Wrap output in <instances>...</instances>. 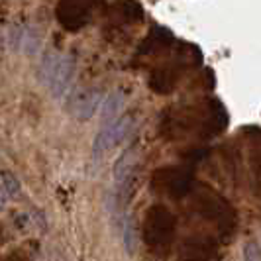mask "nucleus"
Instances as JSON below:
<instances>
[{"instance_id":"nucleus-2","label":"nucleus","mask_w":261,"mask_h":261,"mask_svg":"<svg viewBox=\"0 0 261 261\" xmlns=\"http://www.w3.org/2000/svg\"><path fill=\"white\" fill-rule=\"evenodd\" d=\"M198 214H202L218 230V234L224 236V238L234 234V210L230 208L222 198H218V196H202L198 200Z\"/></svg>"},{"instance_id":"nucleus-1","label":"nucleus","mask_w":261,"mask_h":261,"mask_svg":"<svg viewBox=\"0 0 261 261\" xmlns=\"http://www.w3.org/2000/svg\"><path fill=\"white\" fill-rule=\"evenodd\" d=\"M175 238V218L169 210L161 204L151 206L144 220V242L157 255L169 253L171 244Z\"/></svg>"},{"instance_id":"nucleus-12","label":"nucleus","mask_w":261,"mask_h":261,"mask_svg":"<svg viewBox=\"0 0 261 261\" xmlns=\"http://www.w3.org/2000/svg\"><path fill=\"white\" fill-rule=\"evenodd\" d=\"M122 242H124V249L128 255H134L138 249V228L134 224V218H126L124 228H122Z\"/></svg>"},{"instance_id":"nucleus-11","label":"nucleus","mask_w":261,"mask_h":261,"mask_svg":"<svg viewBox=\"0 0 261 261\" xmlns=\"http://www.w3.org/2000/svg\"><path fill=\"white\" fill-rule=\"evenodd\" d=\"M20 49H24L28 55H36V53L41 49V36H39V32L34 26L24 28Z\"/></svg>"},{"instance_id":"nucleus-3","label":"nucleus","mask_w":261,"mask_h":261,"mask_svg":"<svg viewBox=\"0 0 261 261\" xmlns=\"http://www.w3.org/2000/svg\"><path fill=\"white\" fill-rule=\"evenodd\" d=\"M130 128H132V118L128 116L118 118L116 122H112L108 126H102L100 132L96 134V138H94V144H92V159L98 161L108 149H112L114 145L120 144L126 138V134L130 132Z\"/></svg>"},{"instance_id":"nucleus-7","label":"nucleus","mask_w":261,"mask_h":261,"mask_svg":"<svg viewBox=\"0 0 261 261\" xmlns=\"http://www.w3.org/2000/svg\"><path fill=\"white\" fill-rule=\"evenodd\" d=\"M102 98L105 94L98 89H92V91H87L83 94L77 96V102L73 106V116L79 118V120H89L96 114V110L102 105Z\"/></svg>"},{"instance_id":"nucleus-9","label":"nucleus","mask_w":261,"mask_h":261,"mask_svg":"<svg viewBox=\"0 0 261 261\" xmlns=\"http://www.w3.org/2000/svg\"><path fill=\"white\" fill-rule=\"evenodd\" d=\"M134 159H136V157H134V149H132V147L124 149V153L118 157L116 165H114V181H116L118 187H122V185L132 177Z\"/></svg>"},{"instance_id":"nucleus-10","label":"nucleus","mask_w":261,"mask_h":261,"mask_svg":"<svg viewBox=\"0 0 261 261\" xmlns=\"http://www.w3.org/2000/svg\"><path fill=\"white\" fill-rule=\"evenodd\" d=\"M59 57H61V53L53 51V49L43 53L41 63H39V73H38L41 85L49 87V83H51V79H53V73H55V69H57V63H59Z\"/></svg>"},{"instance_id":"nucleus-6","label":"nucleus","mask_w":261,"mask_h":261,"mask_svg":"<svg viewBox=\"0 0 261 261\" xmlns=\"http://www.w3.org/2000/svg\"><path fill=\"white\" fill-rule=\"evenodd\" d=\"M153 185H155V191L177 198V196H183L185 193L189 191L191 179H189L185 173H179V171H175V169L159 171Z\"/></svg>"},{"instance_id":"nucleus-13","label":"nucleus","mask_w":261,"mask_h":261,"mask_svg":"<svg viewBox=\"0 0 261 261\" xmlns=\"http://www.w3.org/2000/svg\"><path fill=\"white\" fill-rule=\"evenodd\" d=\"M0 185H2V189H4L6 196H18L20 195V183H18V179L14 177L12 173L4 171V173L0 175Z\"/></svg>"},{"instance_id":"nucleus-15","label":"nucleus","mask_w":261,"mask_h":261,"mask_svg":"<svg viewBox=\"0 0 261 261\" xmlns=\"http://www.w3.org/2000/svg\"><path fill=\"white\" fill-rule=\"evenodd\" d=\"M22 34H24V28L14 26L12 30H10L8 41H10V47H12L14 51H18V49H20V43H22Z\"/></svg>"},{"instance_id":"nucleus-8","label":"nucleus","mask_w":261,"mask_h":261,"mask_svg":"<svg viewBox=\"0 0 261 261\" xmlns=\"http://www.w3.org/2000/svg\"><path fill=\"white\" fill-rule=\"evenodd\" d=\"M100 106H102V126H108V124L116 122L120 114H122V108H124V92H110L108 96L102 98V105Z\"/></svg>"},{"instance_id":"nucleus-4","label":"nucleus","mask_w":261,"mask_h":261,"mask_svg":"<svg viewBox=\"0 0 261 261\" xmlns=\"http://www.w3.org/2000/svg\"><path fill=\"white\" fill-rule=\"evenodd\" d=\"M181 261H218V246L210 236H191L181 246Z\"/></svg>"},{"instance_id":"nucleus-14","label":"nucleus","mask_w":261,"mask_h":261,"mask_svg":"<svg viewBox=\"0 0 261 261\" xmlns=\"http://www.w3.org/2000/svg\"><path fill=\"white\" fill-rule=\"evenodd\" d=\"M244 261H259V246H257V242H248L244 246Z\"/></svg>"},{"instance_id":"nucleus-16","label":"nucleus","mask_w":261,"mask_h":261,"mask_svg":"<svg viewBox=\"0 0 261 261\" xmlns=\"http://www.w3.org/2000/svg\"><path fill=\"white\" fill-rule=\"evenodd\" d=\"M6 200H8V196H6L4 189H2V185H0V208H4V206H6Z\"/></svg>"},{"instance_id":"nucleus-5","label":"nucleus","mask_w":261,"mask_h":261,"mask_svg":"<svg viewBox=\"0 0 261 261\" xmlns=\"http://www.w3.org/2000/svg\"><path fill=\"white\" fill-rule=\"evenodd\" d=\"M73 75H75V61L71 55H65L61 53L59 57V63H57V69L53 73V79L49 83V91L51 94L59 100L67 94V91L71 89V81H73Z\"/></svg>"}]
</instances>
